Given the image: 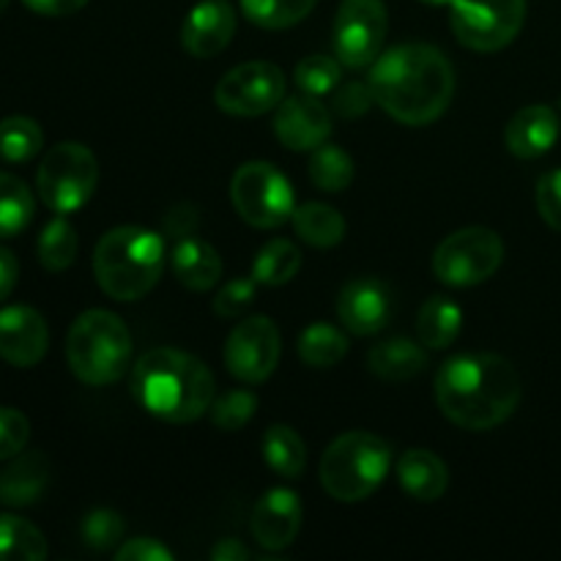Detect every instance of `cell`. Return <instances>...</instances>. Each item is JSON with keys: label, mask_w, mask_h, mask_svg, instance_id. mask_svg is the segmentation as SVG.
I'll use <instances>...</instances> for the list:
<instances>
[{"label": "cell", "mask_w": 561, "mask_h": 561, "mask_svg": "<svg viewBox=\"0 0 561 561\" xmlns=\"http://www.w3.org/2000/svg\"><path fill=\"white\" fill-rule=\"evenodd\" d=\"M9 3H11V0H0V14H3V11L9 9Z\"/></svg>", "instance_id": "cell-48"}, {"label": "cell", "mask_w": 561, "mask_h": 561, "mask_svg": "<svg viewBox=\"0 0 561 561\" xmlns=\"http://www.w3.org/2000/svg\"><path fill=\"white\" fill-rule=\"evenodd\" d=\"M118 561H173V551L153 537H135L115 548Z\"/></svg>", "instance_id": "cell-43"}, {"label": "cell", "mask_w": 561, "mask_h": 561, "mask_svg": "<svg viewBox=\"0 0 561 561\" xmlns=\"http://www.w3.org/2000/svg\"><path fill=\"white\" fill-rule=\"evenodd\" d=\"M398 480L403 491L416 502H436L449 485V471L444 460L431 449H409L398 460Z\"/></svg>", "instance_id": "cell-21"}, {"label": "cell", "mask_w": 561, "mask_h": 561, "mask_svg": "<svg viewBox=\"0 0 561 561\" xmlns=\"http://www.w3.org/2000/svg\"><path fill=\"white\" fill-rule=\"evenodd\" d=\"M173 272L179 283L190 290H211L222 277V257L197 236L173 244Z\"/></svg>", "instance_id": "cell-23"}, {"label": "cell", "mask_w": 561, "mask_h": 561, "mask_svg": "<svg viewBox=\"0 0 561 561\" xmlns=\"http://www.w3.org/2000/svg\"><path fill=\"white\" fill-rule=\"evenodd\" d=\"M526 22V0H453L455 38L474 53H499L515 42Z\"/></svg>", "instance_id": "cell-10"}, {"label": "cell", "mask_w": 561, "mask_h": 561, "mask_svg": "<svg viewBox=\"0 0 561 561\" xmlns=\"http://www.w3.org/2000/svg\"><path fill=\"white\" fill-rule=\"evenodd\" d=\"M16 277H20V263H16L14 252L0 247V301H5L14 290Z\"/></svg>", "instance_id": "cell-45"}, {"label": "cell", "mask_w": 561, "mask_h": 561, "mask_svg": "<svg viewBox=\"0 0 561 561\" xmlns=\"http://www.w3.org/2000/svg\"><path fill=\"white\" fill-rule=\"evenodd\" d=\"M318 0H241L247 20L266 31H283L305 20Z\"/></svg>", "instance_id": "cell-33"}, {"label": "cell", "mask_w": 561, "mask_h": 561, "mask_svg": "<svg viewBox=\"0 0 561 561\" xmlns=\"http://www.w3.org/2000/svg\"><path fill=\"white\" fill-rule=\"evenodd\" d=\"M44 146L42 126L25 115H11L0 121V162L22 164L31 162Z\"/></svg>", "instance_id": "cell-31"}, {"label": "cell", "mask_w": 561, "mask_h": 561, "mask_svg": "<svg viewBox=\"0 0 561 561\" xmlns=\"http://www.w3.org/2000/svg\"><path fill=\"white\" fill-rule=\"evenodd\" d=\"M310 179L323 192H343L354 181V159L340 146H318L310 157Z\"/></svg>", "instance_id": "cell-34"}, {"label": "cell", "mask_w": 561, "mask_h": 561, "mask_svg": "<svg viewBox=\"0 0 561 561\" xmlns=\"http://www.w3.org/2000/svg\"><path fill=\"white\" fill-rule=\"evenodd\" d=\"M22 3L42 16H69L77 14L88 0H22Z\"/></svg>", "instance_id": "cell-44"}, {"label": "cell", "mask_w": 561, "mask_h": 561, "mask_svg": "<svg viewBox=\"0 0 561 561\" xmlns=\"http://www.w3.org/2000/svg\"><path fill=\"white\" fill-rule=\"evenodd\" d=\"M230 201L247 225L261 230L285 225L296 208L294 186L272 162L241 164L230 181Z\"/></svg>", "instance_id": "cell-8"}, {"label": "cell", "mask_w": 561, "mask_h": 561, "mask_svg": "<svg viewBox=\"0 0 561 561\" xmlns=\"http://www.w3.org/2000/svg\"><path fill=\"white\" fill-rule=\"evenodd\" d=\"M47 540L31 520L0 515V561H44Z\"/></svg>", "instance_id": "cell-28"}, {"label": "cell", "mask_w": 561, "mask_h": 561, "mask_svg": "<svg viewBox=\"0 0 561 561\" xmlns=\"http://www.w3.org/2000/svg\"><path fill=\"white\" fill-rule=\"evenodd\" d=\"M367 367H370L373 376H378L381 381L403 383L425 370L427 354L420 343H414V340L389 337L373 345L370 354H367Z\"/></svg>", "instance_id": "cell-22"}, {"label": "cell", "mask_w": 561, "mask_h": 561, "mask_svg": "<svg viewBox=\"0 0 561 561\" xmlns=\"http://www.w3.org/2000/svg\"><path fill=\"white\" fill-rule=\"evenodd\" d=\"M255 290H257V279L255 277H239L230 279L228 285H222L214 299V312L219 318H239L247 307L255 301Z\"/></svg>", "instance_id": "cell-38"}, {"label": "cell", "mask_w": 561, "mask_h": 561, "mask_svg": "<svg viewBox=\"0 0 561 561\" xmlns=\"http://www.w3.org/2000/svg\"><path fill=\"white\" fill-rule=\"evenodd\" d=\"M274 135L290 151H316L332 135V115L318 96H290L277 104Z\"/></svg>", "instance_id": "cell-15"}, {"label": "cell", "mask_w": 561, "mask_h": 561, "mask_svg": "<svg viewBox=\"0 0 561 561\" xmlns=\"http://www.w3.org/2000/svg\"><path fill=\"white\" fill-rule=\"evenodd\" d=\"M99 184V162L82 142H58L44 153L36 173L38 197L58 214H71L91 201Z\"/></svg>", "instance_id": "cell-7"}, {"label": "cell", "mask_w": 561, "mask_h": 561, "mask_svg": "<svg viewBox=\"0 0 561 561\" xmlns=\"http://www.w3.org/2000/svg\"><path fill=\"white\" fill-rule=\"evenodd\" d=\"M460 327H463V310L447 296H431L420 307L416 318V337L425 348L444 351L458 340Z\"/></svg>", "instance_id": "cell-24"}, {"label": "cell", "mask_w": 561, "mask_h": 561, "mask_svg": "<svg viewBox=\"0 0 561 561\" xmlns=\"http://www.w3.org/2000/svg\"><path fill=\"white\" fill-rule=\"evenodd\" d=\"M392 463V447L381 436L351 431L334 438L321 458V485L332 499L345 504L365 502L378 491Z\"/></svg>", "instance_id": "cell-6"}, {"label": "cell", "mask_w": 561, "mask_h": 561, "mask_svg": "<svg viewBox=\"0 0 561 561\" xmlns=\"http://www.w3.org/2000/svg\"><path fill=\"white\" fill-rule=\"evenodd\" d=\"M263 458H266L268 469L274 474L285 477V480H296L307 466L305 438L290 425H272L263 436Z\"/></svg>", "instance_id": "cell-26"}, {"label": "cell", "mask_w": 561, "mask_h": 561, "mask_svg": "<svg viewBox=\"0 0 561 561\" xmlns=\"http://www.w3.org/2000/svg\"><path fill=\"white\" fill-rule=\"evenodd\" d=\"M236 33V9L228 0H201L181 25V44L192 58H214Z\"/></svg>", "instance_id": "cell-18"}, {"label": "cell", "mask_w": 561, "mask_h": 561, "mask_svg": "<svg viewBox=\"0 0 561 561\" xmlns=\"http://www.w3.org/2000/svg\"><path fill=\"white\" fill-rule=\"evenodd\" d=\"M49 345V329L42 312L14 305L0 310V359L14 367H36Z\"/></svg>", "instance_id": "cell-16"}, {"label": "cell", "mask_w": 561, "mask_h": 561, "mask_svg": "<svg viewBox=\"0 0 561 561\" xmlns=\"http://www.w3.org/2000/svg\"><path fill=\"white\" fill-rule=\"evenodd\" d=\"M126 524L115 510H93L82 520V540L93 551H115L124 542Z\"/></svg>", "instance_id": "cell-37"}, {"label": "cell", "mask_w": 561, "mask_h": 561, "mask_svg": "<svg viewBox=\"0 0 561 561\" xmlns=\"http://www.w3.org/2000/svg\"><path fill=\"white\" fill-rule=\"evenodd\" d=\"M283 340L268 316L244 318L225 343V367L241 383H263L279 365Z\"/></svg>", "instance_id": "cell-13"}, {"label": "cell", "mask_w": 561, "mask_h": 561, "mask_svg": "<svg viewBox=\"0 0 561 561\" xmlns=\"http://www.w3.org/2000/svg\"><path fill=\"white\" fill-rule=\"evenodd\" d=\"M197 225H201V214L192 203H175L173 208H168L162 219V233L164 239L175 241L190 239V236L197 233Z\"/></svg>", "instance_id": "cell-42"}, {"label": "cell", "mask_w": 561, "mask_h": 561, "mask_svg": "<svg viewBox=\"0 0 561 561\" xmlns=\"http://www.w3.org/2000/svg\"><path fill=\"white\" fill-rule=\"evenodd\" d=\"M387 31L383 0H343L334 16V58L348 69H367L381 55Z\"/></svg>", "instance_id": "cell-11"}, {"label": "cell", "mask_w": 561, "mask_h": 561, "mask_svg": "<svg viewBox=\"0 0 561 561\" xmlns=\"http://www.w3.org/2000/svg\"><path fill=\"white\" fill-rule=\"evenodd\" d=\"M77 230L71 228L69 219H64V214L55 219H49L44 225L42 236H38V263H42L47 272H66V268L75 263L77 257Z\"/></svg>", "instance_id": "cell-32"}, {"label": "cell", "mask_w": 561, "mask_h": 561, "mask_svg": "<svg viewBox=\"0 0 561 561\" xmlns=\"http://www.w3.org/2000/svg\"><path fill=\"white\" fill-rule=\"evenodd\" d=\"M373 104H376V96L370 91V82L359 80L340 85L332 99V107L340 118H362Z\"/></svg>", "instance_id": "cell-40"}, {"label": "cell", "mask_w": 561, "mask_h": 561, "mask_svg": "<svg viewBox=\"0 0 561 561\" xmlns=\"http://www.w3.org/2000/svg\"><path fill=\"white\" fill-rule=\"evenodd\" d=\"M49 482V463L42 453L14 455L0 471V504L5 507H31L44 496Z\"/></svg>", "instance_id": "cell-20"}, {"label": "cell", "mask_w": 561, "mask_h": 561, "mask_svg": "<svg viewBox=\"0 0 561 561\" xmlns=\"http://www.w3.org/2000/svg\"><path fill=\"white\" fill-rule=\"evenodd\" d=\"M31 438V422L22 411L0 405V460H11L25 449Z\"/></svg>", "instance_id": "cell-39"}, {"label": "cell", "mask_w": 561, "mask_h": 561, "mask_svg": "<svg viewBox=\"0 0 561 561\" xmlns=\"http://www.w3.org/2000/svg\"><path fill=\"white\" fill-rule=\"evenodd\" d=\"M255 409H257L255 394L247 392V389H230V392H225L222 398L214 400L208 414H211V422L219 427V431L236 433L252 420Z\"/></svg>", "instance_id": "cell-36"}, {"label": "cell", "mask_w": 561, "mask_h": 561, "mask_svg": "<svg viewBox=\"0 0 561 561\" xmlns=\"http://www.w3.org/2000/svg\"><path fill=\"white\" fill-rule=\"evenodd\" d=\"M71 373L88 387H107L129 373L131 332L115 312L88 310L71 323L66 337Z\"/></svg>", "instance_id": "cell-5"}, {"label": "cell", "mask_w": 561, "mask_h": 561, "mask_svg": "<svg viewBox=\"0 0 561 561\" xmlns=\"http://www.w3.org/2000/svg\"><path fill=\"white\" fill-rule=\"evenodd\" d=\"M285 96V75L279 66L268 60H247L236 66L214 88V102L222 113L239 115V118H255V115L277 110Z\"/></svg>", "instance_id": "cell-12"}, {"label": "cell", "mask_w": 561, "mask_h": 561, "mask_svg": "<svg viewBox=\"0 0 561 561\" xmlns=\"http://www.w3.org/2000/svg\"><path fill=\"white\" fill-rule=\"evenodd\" d=\"M367 82L378 107L405 126L433 124L455 96L453 64L431 44H400L381 53Z\"/></svg>", "instance_id": "cell-1"}, {"label": "cell", "mask_w": 561, "mask_h": 561, "mask_svg": "<svg viewBox=\"0 0 561 561\" xmlns=\"http://www.w3.org/2000/svg\"><path fill=\"white\" fill-rule=\"evenodd\" d=\"M348 354V337L332 323H310L299 334V356L310 367H334Z\"/></svg>", "instance_id": "cell-30"}, {"label": "cell", "mask_w": 561, "mask_h": 561, "mask_svg": "<svg viewBox=\"0 0 561 561\" xmlns=\"http://www.w3.org/2000/svg\"><path fill=\"white\" fill-rule=\"evenodd\" d=\"M301 518L299 496L288 488H272L252 510V537L266 551H283L299 537Z\"/></svg>", "instance_id": "cell-17"}, {"label": "cell", "mask_w": 561, "mask_h": 561, "mask_svg": "<svg viewBox=\"0 0 561 561\" xmlns=\"http://www.w3.org/2000/svg\"><path fill=\"white\" fill-rule=\"evenodd\" d=\"M504 263V241L491 228H463L449 233L433 252V274L453 288H474Z\"/></svg>", "instance_id": "cell-9"}, {"label": "cell", "mask_w": 561, "mask_h": 561, "mask_svg": "<svg viewBox=\"0 0 561 561\" xmlns=\"http://www.w3.org/2000/svg\"><path fill=\"white\" fill-rule=\"evenodd\" d=\"M211 559L214 561H244V559H250V551H247L239 540H222L211 548Z\"/></svg>", "instance_id": "cell-46"}, {"label": "cell", "mask_w": 561, "mask_h": 561, "mask_svg": "<svg viewBox=\"0 0 561 561\" xmlns=\"http://www.w3.org/2000/svg\"><path fill=\"white\" fill-rule=\"evenodd\" d=\"M131 394L151 416L173 425L201 420L214 403V376L197 356L179 348H153L131 370Z\"/></svg>", "instance_id": "cell-3"}, {"label": "cell", "mask_w": 561, "mask_h": 561, "mask_svg": "<svg viewBox=\"0 0 561 561\" xmlns=\"http://www.w3.org/2000/svg\"><path fill=\"white\" fill-rule=\"evenodd\" d=\"M301 268V252L294 241L288 239H272L268 244L261 247L252 263V277L268 288H279L288 285L290 279L299 274Z\"/></svg>", "instance_id": "cell-27"}, {"label": "cell", "mask_w": 561, "mask_h": 561, "mask_svg": "<svg viewBox=\"0 0 561 561\" xmlns=\"http://www.w3.org/2000/svg\"><path fill=\"white\" fill-rule=\"evenodd\" d=\"M36 214V201L31 190L16 175L0 170V239L20 236Z\"/></svg>", "instance_id": "cell-29"}, {"label": "cell", "mask_w": 561, "mask_h": 561, "mask_svg": "<svg viewBox=\"0 0 561 561\" xmlns=\"http://www.w3.org/2000/svg\"><path fill=\"white\" fill-rule=\"evenodd\" d=\"M296 236L301 241H307L310 247L318 250H329V247H337L345 236V219L337 208L327 206V203H301L294 208V217H290Z\"/></svg>", "instance_id": "cell-25"}, {"label": "cell", "mask_w": 561, "mask_h": 561, "mask_svg": "<svg viewBox=\"0 0 561 561\" xmlns=\"http://www.w3.org/2000/svg\"><path fill=\"white\" fill-rule=\"evenodd\" d=\"M537 208L540 217L561 233V170H551L537 181Z\"/></svg>", "instance_id": "cell-41"}, {"label": "cell", "mask_w": 561, "mask_h": 561, "mask_svg": "<svg viewBox=\"0 0 561 561\" xmlns=\"http://www.w3.org/2000/svg\"><path fill=\"white\" fill-rule=\"evenodd\" d=\"M164 272V239L137 225L107 230L93 250V274L110 299L137 301Z\"/></svg>", "instance_id": "cell-4"}, {"label": "cell", "mask_w": 561, "mask_h": 561, "mask_svg": "<svg viewBox=\"0 0 561 561\" xmlns=\"http://www.w3.org/2000/svg\"><path fill=\"white\" fill-rule=\"evenodd\" d=\"M337 316L356 337L378 334L392 318V294L378 277H356L337 296Z\"/></svg>", "instance_id": "cell-14"}, {"label": "cell", "mask_w": 561, "mask_h": 561, "mask_svg": "<svg viewBox=\"0 0 561 561\" xmlns=\"http://www.w3.org/2000/svg\"><path fill=\"white\" fill-rule=\"evenodd\" d=\"M294 80L301 93L323 96V93H332L340 85V80H343V64L337 58H329V55H310V58H305L296 66Z\"/></svg>", "instance_id": "cell-35"}, {"label": "cell", "mask_w": 561, "mask_h": 561, "mask_svg": "<svg viewBox=\"0 0 561 561\" xmlns=\"http://www.w3.org/2000/svg\"><path fill=\"white\" fill-rule=\"evenodd\" d=\"M420 3H425V5H449L453 0H420Z\"/></svg>", "instance_id": "cell-47"}, {"label": "cell", "mask_w": 561, "mask_h": 561, "mask_svg": "<svg viewBox=\"0 0 561 561\" xmlns=\"http://www.w3.org/2000/svg\"><path fill=\"white\" fill-rule=\"evenodd\" d=\"M559 137V118L548 104H529L510 118L504 142L518 159H537L553 148Z\"/></svg>", "instance_id": "cell-19"}, {"label": "cell", "mask_w": 561, "mask_h": 561, "mask_svg": "<svg viewBox=\"0 0 561 561\" xmlns=\"http://www.w3.org/2000/svg\"><path fill=\"white\" fill-rule=\"evenodd\" d=\"M524 383L510 359L499 354H460L436 373V403L463 431H493L518 409Z\"/></svg>", "instance_id": "cell-2"}]
</instances>
